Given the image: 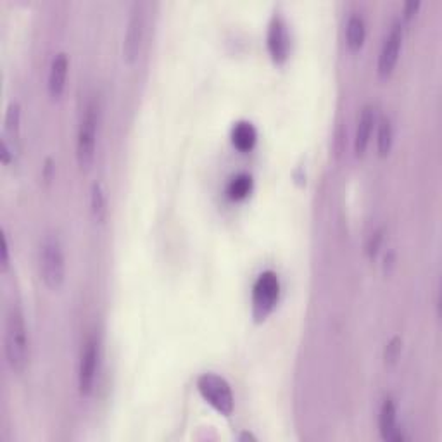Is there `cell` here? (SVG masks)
<instances>
[{
	"label": "cell",
	"mask_w": 442,
	"mask_h": 442,
	"mask_svg": "<svg viewBox=\"0 0 442 442\" xmlns=\"http://www.w3.org/2000/svg\"><path fill=\"white\" fill-rule=\"evenodd\" d=\"M394 144V126L389 116L380 118L377 121V151L380 158H387Z\"/></svg>",
	"instance_id": "obj_16"
},
{
	"label": "cell",
	"mask_w": 442,
	"mask_h": 442,
	"mask_svg": "<svg viewBox=\"0 0 442 442\" xmlns=\"http://www.w3.org/2000/svg\"><path fill=\"white\" fill-rule=\"evenodd\" d=\"M378 428L380 436L383 441H403V433L398 428V410H396V403L391 396L383 399L382 406H380L378 416Z\"/></svg>",
	"instance_id": "obj_11"
},
{
	"label": "cell",
	"mask_w": 442,
	"mask_h": 442,
	"mask_svg": "<svg viewBox=\"0 0 442 442\" xmlns=\"http://www.w3.org/2000/svg\"><path fill=\"white\" fill-rule=\"evenodd\" d=\"M375 123H377V118H375V109L371 106H365L361 109L358 116V126H356V135H354V152H356L358 158H363L368 149L370 139H371V131H373Z\"/></svg>",
	"instance_id": "obj_12"
},
{
	"label": "cell",
	"mask_w": 442,
	"mask_h": 442,
	"mask_svg": "<svg viewBox=\"0 0 442 442\" xmlns=\"http://www.w3.org/2000/svg\"><path fill=\"white\" fill-rule=\"evenodd\" d=\"M266 45L273 63L283 64L287 61L288 51H291V36H288L287 23L280 14H275L268 24Z\"/></svg>",
	"instance_id": "obj_8"
},
{
	"label": "cell",
	"mask_w": 442,
	"mask_h": 442,
	"mask_svg": "<svg viewBox=\"0 0 442 442\" xmlns=\"http://www.w3.org/2000/svg\"><path fill=\"white\" fill-rule=\"evenodd\" d=\"M39 271L49 291H59L66 282V256L57 233H47L40 243Z\"/></svg>",
	"instance_id": "obj_2"
},
{
	"label": "cell",
	"mask_w": 442,
	"mask_h": 442,
	"mask_svg": "<svg viewBox=\"0 0 442 442\" xmlns=\"http://www.w3.org/2000/svg\"><path fill=\"white\" fill-rule=\"evenodd\" d=\"M258 131L249 121H238L232 130V144L241 152H249L256 146Z\"/></svg>",
	"instance_id": "obj_14"
},
{
	"label": "cell",
	"mask_w": 442,
	"mask_h": 442,
	"mask_svg": "<svg viewBox=\"0 0 442 442\" xmlns=\"http://www.w3.org/2000/svg\"><path fill=\"white\" fill-rule=\"evenodd\" d=\"M144 31H146V16H144L142 6L135 4L128 18L125 39H123V61L126 64H134L139 59Z\"/></svg>",
	"instance_id": "obj_7"
},
{
	"label": "cell",
	"mask_w": 442,
	"mask_h": 442,
	"mask_svg": "<svg viewBox=\"0 0 442 442\" xmlns=\"http://www.w3.org/2000/svg\"><path fill=\"white\" fill-rule=\"evenodd\" d=\"M6 134L18 144L19 128H21V107L18 102H11L6 113Z\"/></svg>",
	"instance_id": "obj_18"
},
{
	"label": "cell",
	"mask_w": 442,
	"mask_h": 442,
	"mask_svg": "<svg viewBox=\"0 0 442 442\" xmlns=\"http://www.w3.org/2000/svg\"><path fill=\"white\" fill-rule=\"evenodd\" d=\"M366 39V26L365 19L359 14H351L348 23H346V44H348L351 52L361 51L363 44Z\"/></svg>",
	"instance_id": "obj_13"
},
{
	"label": "cell",
	"mask_w": 442,
	"mask_h": 442,
	"mask_svg": "<svg viewBox=\"0 0 442 442\" xmlns=\"http://www.w3.org/2000/svg\"><path fill=\"white\" fill-rule=\"evenodd\" d=\"M68 69H69L68 54L57 52L51 63V69H49V80H47L49 95H51L54 101L61 99V95L64 94L66 80H68Z\"/></svg>",
	"instance_id": "obj_10"
},
{
	"label": "cell",
	"mask_w": 442,
	"mask_h": 442,
	"mask_svg": "<svg viewBox=\"0 0 442 442\" xmlns=\"http://www.w3.org/2000/svg\"><path fill=\"white\" fill-rule=\"evenodd\" d=\"M401 47H403V21L396 19L391 24L389 31H387L386 39H383L382 49H380L378 56V76L382 80H387L394 71L396 64L399 61Z\"/></svg>",
	"instance_id": "obj_6"
},
{
	"label": "cell",
	"mask_w": 442,
	"mask_h": 442,
	"mask_svg": "<svg viewBox=\"0 0 442 442\" xmlns=\"http://www.w3.org/2000/svg\"><path fill=\"white\" fill-rule=\"evenodd\" d=\"M95 149H97V106L90 102L80 121L76 139V161L78 166L84 171H89L92 168Z\"/></svg>",
	"instance_id": "obj_4"
},
{
	"label": "cell",
	"mask_w": 442,
	"mask_h": 442,
	"mask_svg": "<svg viewBox=\"0 0 442 442\" xmlns=\"http://www.w3.org/2000/svg\"><path fill=\"white\" fill-rule=\"evenodd\" d=\"M226 192H228V197L232 201H243L253 192V176L247 175V173H241V175L233 176L230 180Z\"/></svg>",
	"instance_id": "obj_17"
},
{
	"label": "cell",
	"mask_w": 442,
	"mask_h": 442,
	"mask_svg": "<svg viewBox=\"0 0 442 442\" xmlns=\"http://www.w3.org/2000/svg\"><path fill=\"white\" fill-rule=\"evenodd\" d=\"M421 4L418 2V0H413V2H408L404 4V11H403V19L404 21H410V19H413V16L416 14L420 9Z\"/></svg>",
	"instance_id": "obj_21"
},
{
	"label": "cell",
	"mask_w": 442,
	"mask_h": 442,
	"mask_svg": "<svg viewBox=\"0 0 442 442\" xmlns=\"http://www.w3.org/2000/svg\"><path fill=\"white\" fill-rule=\"evenodd\" d=\"M401 346H403V341H401V337H392L389 341V344L386 346V354H383V358H386L387 365H394L396 361H398L399 354H401Z\"/></svg>",
	"instance_id": "obj_19"
},
{
	"label": "cell",
	"mask_w": 442,
	"mask_h": 442,
	"mask_svg": "<svg viewBox=\"0 0 442 442\" xmlns=\"http://www.w3.org/2000/svg\"><path fill=\"white\" fill-rule=\"evenodd\" d=\"M280 297V280L275 271H264L253 287V316L258 323L266 320Z\"/></svg>",
	"instance_id": "obj_5"
},
{
	"label": "cell",
	"mask_w": 442,
	"mask_h": 442,
	"mask_svg": "<svg viewBox=\"0 0 442 442\" xmlns=\"http://www.w3.org/2000/svg\"><path fill=\"white\" fill-rule=\"evenodd\" d=\"M52 159L47 158V161H45V166H44V179L47 181L52 180V171H54V166H52Z\"/></svg>",
	"instance_id": "obj_24"
},
{
	"label": "cell",
	"mask_w": 442,
	"mask_h": 442,
	"mask_svg": "<svg viewBox=\"0 0 442 442\" xmlns=\"http://www.w3.org/2000/svg\"><path fill=\"white\" fill-rule=\"evenodd\" d=\"M197 391L202 396V399L213 406L220 415L230 416L233 413L235 399L233 392L226 378L220 377L216 373H202L197 378Z\"/></svg>",
	"instance_id": "obj_3"
},
{
	"label": "cell",
	"mask_w": 442,
	"mask_h": 442,
	"mask_svg": "<svg viewBox=\"0 0 442 442\" xmlns=\"http://www.w3.org/2000/svg\"><path fill=\"white\" fill-rule=\"evenodd\" d=\"M380 242H382V230H377L373 235H371L370 238V243H368V253H370V258H375L378 253V247H380Z\"/></svg>",
	"instance_id": "obj_22"
},
{
	"label": "cell",
	"mask_w": 442,
	"mask_h": 442,
	"mask_svg": "<svg viewBox=\"0 0 442 442\" xmlns=\"http://www.w3.org/2000/svg\"><path fill=\"white\" fill-rule=\"evenodd\" d=\"M90 211L95 223H104L107 218V196L102 181H95L90 189Z\"/></svg>",
	"instance_id": "obj_15"
},
{
	"label": "cell",
	"mask_w": 442,
	"mask_h": 442,
	"mask_svg": "<svg viewBox=\"0 0 442 442\" xmlns=\"http://www.w3.org/2000/svg\"><path fill=\"white\" fill-rule=\"evenodd\" d=\"M0 159L4 166H11L12 161H16V147H11L6 137L0 142Z\"/></svg>",
	"instance_id": "obj_20"
},
{
	"label": "cell",
	"mask_w": 442,
	"mask_h": 442,
	"mask_svg": "<svg viewBox=\"0 0 442 442\" xmlns=\"http://www.w3.org/2000/svg\"><path fill=\"white\" fill-rule=\"evenodd\" d=\"M4 344H6V358L11 370L16 373H23L30 361V341H28L23 311L18 306H12L7 313Z\"/></svg>",
	"instance_id": "obj_1"
},
{
	"label": "cell",
	"mask_w": 442,
	"mask_h": 442,
	"mask_svg": "<svg viewBox=\"0 0 442 442\" xmlns=\"http://www.w3.org/2000/svg\"><path fill=\"white\" fill-rule=\"evenodd\" d=\"M0 253H2V259H0L2 271H7V268H9V242H7L6 233H2V249H0Z\"/></svg>",
	"instance_id": "obj_23"
},
{
	"label": "cell",
	"mask_w": 442,
	"mask_h": 442,
	"mask_svg": "<svg viewBox=\"0 0 442 442\" xmlns=\"http://www.w3.org/2000/svg\"><path fill=\"white\" fill-rule=\"evenodd\" d=\"M97 363H99V346L94 337H90L85 342L81 349L80 366H78V389L81 396H89L94 389L95 375H97Z\"/></svg>",
	"instance_id": "obj_9"
},
{
	"label": "cell",
	"mask_w": 442,
	"mask_h": 442,
	"mask_svg": "<svg viewBox=\"0 0 442 442\" xmlns=\"http://www.w3.org/2000/svg\"><path fill=\"white\" fill-rule=\"evenodd\" d=\"M238 439H241L242 442H243V441H258V439H256V437L253 436V433H249V432H243L242 436L238 437Z\"/></svg>",
	"instance_id": "obj_25"
}]
</instances>
